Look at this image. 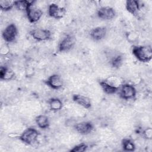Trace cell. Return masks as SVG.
I'll use <instances>...</instances> for the list:
<instances>
[{
  "mask_svg": "<svg viewBox=\"0 0 152 152\" xmlns=\"http://www.w3.org/2000/svg\"><path fill=\"white\" fill-rule=\"evenodd\" d=\"M132 53L140 62H148L152 58V48L150 45L133 46Z\"/></svg>",
  "mask_w": 152,
  "mask_h": 152,
  "instance_id": "obj_1",
  "label": "cell"
},
{
  "mask_svg": "<svg viewBox=\"0 0 152 152\" xmlns=\"http://www.w3.org/2000/svg\"><path fill=\"white\" fill-rule=\"evenodd\" d=\"M39 135V131L32 127L26 129L19 136V139L24 143L28 145L34 144L38 139Z\"/></svg>",
  "mask_w": 152,
  "mask_h": 152,
  "instance_id": "obj_2",
  "label": "cell"
},
{
  "mask_svg": "<svg viewBox=\"0 0 152 152\" xmlns=\"http://www.w3.org/2000/svg\"><path fill=\"white\" fill-rule=\"evenodd\" d=\"M18 35V29L15 24L11 23L8 25L2 31V36L6 42H14Z\"/></svg>",
  "mask_w": 152,
  "mask_h": 152,
  "instance_id": "obj_3",
  "label": "cell"
},
{
  "mask_svg": "<svg viewBox=\"0 0 152 152\" xmlns=\"http://www.w3.org/2000/svg\"><path fill=\"white\" fill-rule=\"evenodd\" d=\"M136 94V88L132 84L128 83L123 84L120 88V97L124 100L133 99L135 97Z\"/></svg>",
  "mask_w": 152,
  "mask_h": 152,
  "instance_id": "obj_4",
  "label": "cell"
},
{
  "mask_svg": "<svg viewBox=\"0 0 152 152\" xmlns=\"http://www.w3.org/2000/svg\"><path fill=\"white\" fill-rule=\"evenodd\" d=\"M30 34L33 39L39 42L48 40L51 37V33L49 30L41 28L31 30L30 31Z\"/></svg>",
  "mask_w": 152,
  "mask_h": 152,
  "instance_id": "obj_5",
  "label": "cell"
},
{
  "mask_svg": "<svg viewBox=\"0 0 152 152\" xmlns=\"http://www.w3.org/2000/svg\"><path fill=\"white\" fill-rule=\"evenodd\" d=\"M75 43V39L74 36L68 34L65 36L59 43L58 50L59 52H65L71 49Z\"/></svg>",
  "mask_w": 152,
  "mask_h": 152,
  "instance_id": "obj_6",
  "label": "cell"
},
{
  "mask_svg": "<svg viewBox=\"0 0 152 152\" xmlns=\"http://www.w3.org/2000/svg\"><path fill=\"white\" fill-rule=\"evenodd\" d=\"M26 12L27 19L31 23H34L37 22L41 18L43 15V12L42 10H40L34 5H30Z\"/></svg>",
  "mask_w": 152,
  "mask_h": 152,
  "instance_id": "obj_7",
  "label": "cell"
},
{
  "mask_svg": "<svg viewBox=\"0 0 152 152\" xmlns=\"http://www.w3.org/2000/svg\"><path fill=\"white\" fill-rule=\"evenodd\" d=\"M48 12L50 17L55 18H62L65 14L66 10L64 7H61L55 3L50 4L48 9Z\"/></svg>",
  "mask_w": 152,
  "mask_h": 152,
  "instance_id": "obj_8",
  "label": "cell"
},
{
  "mask_svg": "<svg viewBox=\"0 0 152 152\" xmlns=\"http://www.w3.org/2000/svg\"><path fill=\"white\" fill-rule=\"evenodd\" d=\"M45 84L54 90H59L62 87L64 81L62 77L56 74L50 75L45 81Z\"/></svg>",
  "mask_w": 152,
  "mask_h": 152,
  "instance_id": "obj_9",
  "label": "cell"
},
{
  "mask_svg": "<svg viewBox=\"0 0 152 152\" xmlns=\"http://www.w3.org/2000/svg\"><path fill=\"white\" fill-rule=\"evenodd\" d=\"M98 17L103 20H110L115 18L116 11L112 7H103L100 8L97 12Z\"/></svg>",
  "mask_w": 152,
  "mask_h": 152,
  "instance_id": "obj_10",
  "label": "cell"
},
{
  "mask_svg": "<svg viewBox=\"0 0 152 152\" xmlns=\"http://www.w3.org/2000/svg\"><path fill=\"white\" fill-rule=\"evenodd\" d=\"M76 131L81 135H87L91 132L94 129L93 124L89 121H84L77 124L74 126Z\"/></svg>",
  "mask_w": 152,
  "mask_h": 152,
  "instance_id": "obj_11",
  "label": "cell"
},
{
  "mask_svg": "<svg viewBox=\"0 0 152 152\" xmlns=\"http://www.w3.org/2000/svg\"><path fill=\"white\" fill-rule=\"evenodd\" d=\"M107 34V28L105 27H96L93 28L90 33V37L96 41L103 39Z\"/></svg>",
  "mask_w": 152,
  "mask_h": 152,
  "instance_id": "obj_12",
  "label": "cell"
},
{
  "mask_svg": "<svg viewBox=\"0 0 152 152\" xmlns=\"http://www.w3.org/2000/svg\"><path fill=\"white\" fill-rule=\"evenodd\" d=\"M72 100L85 109H90L91 107L90 99L86 96L78 94H74L72 96Z\"/></svg>",
  "mask_w": 152,
  "mask_h": 152,
  "instance_id": "obj_13",
  "label": "cell"
},
{
  "mask_svg": "<svg viewBox=\"0 0 152 152\" xmlns=\"http://www.w3.org/2000/svg\"><path fill=\"white\" fill-rule=\"evenodd\" d=\"M99 85L104 93L107 94H113L118 91L119 88L115 85L109 83L107 81L101 80L99 81Z\"/></svg>",
  "mask_w": 152,
  "mask_h": 152,
  "instance_id": "obj_14",
  "label": "cell"
},
{
  "mask_svg": "<svg viewBox=\"0 0 152 152\" xmlns=\"http://www.w3.org/2000/svg\"><path fill=\"white\" fill-rule=\"evenodd\" d=\"M125 7L126 10L131 14L135 15L140 9L139 2L136 0H128L126 1Z\"/></svg>",
  "mask_w": 152,
  "mask_h": 152,
  "instance_id": "obj_15",
  "label": "cell"
},
{
  "mask_svg": "<svg viewBox=\"0 0 152 152\" xmlns=\"http://www.w3.org/2000/svg\"><path fill=\"white\" fill-rule=\"evenodd\" d=\"M15 76L14 72L10 68L2 66L0 68V78L2 80L10 81Z\"/></svg>",
  "mask_w": 152,
  "mask_h": 152,
  "instance_id": "obj_16",
  "label": "cell"
},
{
  "mask_svg": "<svg viewBox=\"0 0 152 152\" xmlns=\"http://www.w3.org/2000/svg\"><path fill=\"white\" fill-rule=\"evenodd\" d=\"M35 122L39 128L46 129L49 126L50 122L48 117L45 115H40L36 117Z\"/></svg>",
  "mask_w": 152,
  "mask_h": 152,
  "instance_id": "obj_17",
  "label": "cell"
},
{
  "mask_svg": "<svg viewBox=\"0 0 152 152\" xmlns=\"http://www.w3.org/2000/svg\"><path fill=\"white\" fill-rule=\"evenodd\" d=\"M49 108L53 112H58L62 109L63 107V103L61 99L56 97H53L49 99Z\"/></svg>",
  "mask_w": 152,
  "mask_h": 152,
  "instance_id": "obj_18",
  "label": "cell"
},
{
  "mask_svg": "<svg viewBox=\"0 0 152 152\" xmlns=\"http://www.w3.org/2000/svg\"><path fill=\"white\" fill-rule=\"evenodd\" d=\"M34 1H28V0H21V1H15L14 7L20 11H25L28 9V8L33 5Z\"/></svg>",
  "mask_w": 152,
  "mask_h": 152,
  "instance_id": "obj_19",
  "label": "cell"
},
{
  "mask_svg": "<svg viewBox=\"0 0 152 152\" xmlns=\"http://www.w3.org/2000/svg\"><path fill=\"white\" fill-rule=\"evenodd\" d=\"M123 56L121 54H116L112 56L110 59V65L115 68H119L123 64Z\"/></svg>",
  "mask_w": 152,
  "mask_h": 152,
  "instance_id": "obj_20",
  "label": "cell"
},
{
  "mask_svg": "<svg viewBox=\"0 0 152 152\" xmlns=\"http://www.w3.org/2000/svg\"><path fill=\"white\" fill-rule=\"evenodd\" d=\"M121 144L123 150L125 151H134L135 150V145L131 139L124 138Z\"/></svg>",
  "mask_w": 152,
  "mask_h": 152,
  "instance_id": "obj_21",
  "label": "cell"
},
{
  "mask_svg": "<svg viewBox=\"0 0 152 152\" xmlns=\"http://www.w3.org/2000/svg\"><path fill=\"white\" fill-rule=\"evenodd\" d=\"M15 1L4 0L0 1V8L1 10L8 11L11 10L14 7Z\"/></svg>",
  "mask_w": 152,
  "mask_h": 152,
  "instance_id": "obj_22",
  "label": "cell"
},
{
  "mask_svg": "<svg viewBox=\"0 0 152 152\" xmlns=\"http://www.w3.org/2000/svg\"><path fill=\"white\" fill-rule=\"evenodd\" d=\"M88 148L87 144L84 143H81L75 145L72 149L70 150L71 152H83L85 151Z\"/></svg>",
  "mask_w": 152,
  "mask_h": 152,
  "instance_id": "obj_23",
  "label": "cell"
},
{
  "mask_svg": "<svg viewBox=\"0 0 152 152\" xmlns=\"http://www.w3.org/2000/svg\"><path fill=\"white\" fill-rule=\"evenodd\" d=\"M143 137L147 139L151 140L152 138V129L151 128H147L142 131Z\"/></svg>",
  "mask_w": 152,
  "mask_h": 152,
  "instance_id": "obj_24",
  "label": "cell"
}]
</instances>
